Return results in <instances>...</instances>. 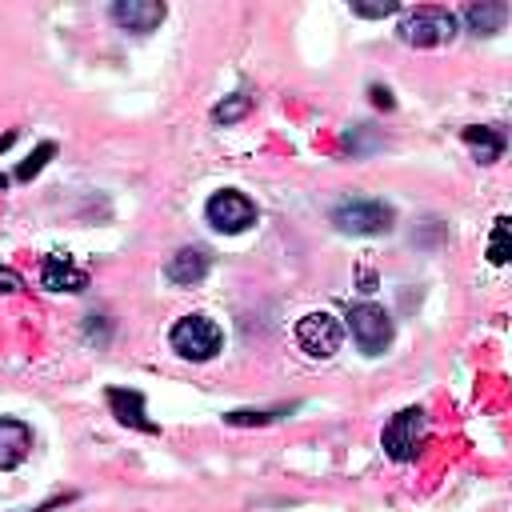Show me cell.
Returning a JSON list of instances; mask_svg holds the SVG:
<instances>
[{
  "instance_id": "1",
  "label": "cell",
  "mask_w": 512,
  "mask_h": 512,
  "mask_svg": "<svg viewBox=\"0 0 512 512\" xmlns=\"http://www.w3.org/2000/svg\"><path fill=\"white\" fill-rule=\"evenodd\" d=\"M168 344H172V352H176V356H184V360H196V364H200V360H212V356L220 352L224 332H220V324H216V320H208V316L192 312V316H180V320L172 324Z\"/></svg>"
},
{
  "instance_id": "2",
  "label": "cell",
  "mask_w": 512,
  "mask_h": 512,
  "mask_svg": "<svg viewBox=\"0 0 512 512\" xmlns=\"http://www.w3.org/2000/svg\"><path fill=\"white\" fill-rule=\"evenodd\" d=\"M392 220H396V212L372 196H348L332 208V224L340 232H352V236H380L392 228Z\"/></svg>"
},
{
  "instance_id": "3",
  "label": "cell",
  "mask_w": 512,
  "mask_h": 512,
  "mask_svg": "<svg viewBox=\"0 0 512 512\" xmlns=\"http://www.w3.org/2000/svg\"><path fill=\"white\" fill-rule=\"evenodd\" d=\"M400 40L412 44V48H440L456 36V16L448 8H436V4H424V8H412L404 20H400Z\"/></svg>"
},
{
  "instance_id": "4",
  "label": "cell",
  "mask_w": 512,
  "mask_h": 512,
  "mask_svg": "<svg viewBox=\"0 0 512 512\" xmlns=\"http://www.w3.org/2000/svg\"><path fill=\"white\" fill-rule=\"evenodd\" d=\"M380 440H384V452L392 460H400V464L416 460L420 448H424V440H428V416H424V408H400L384 424V436Z\"/></svg>"
},
{
  "instance_id": "5",
  "label": "cell",
  "mask_w": 512,
  "mask_h": 512,
  "mask_svg": "<svg viewBox=\"0 0 512 512\" xmlns=\"http://www.w3.org/2000/svg\"><path fill=\"white\" fill-rule=\"evenodd\" d=\"M348 328H352V340L360 344L364 356H380L388 344H392V316L380 308V304H356L348 312Z\"/></svg>"
},
{
  "instance_id": "6",
  "label": "cell",
  "mask_w": 512,
  "mask_h": 512,
  "mask_svg": "<svg viewBox=\"0 0 512 512\" xmlns=\"http://www.w3.org/2000/svg\"><path fill=\"white\" fill-rule=\"evenodd\" d=\"M340 340H344V328H340V320H336L332 312H308V316H300V324H296V344H300L312 360L336 356Z\"/></svg>"
},
{
  "instance_id": "7",
  "label": "cell",
  "mask_w": 512,
  "mask_h": 512,
  "mask_svg": "<svg viewBox=\"0 0 512 512\" xmlns=\"http://www.w3.org/2000/svg\"><path fill=\"white\" fill-rule=\"evenodd\" d=\"M204 216H208V224H212L216 232L236 236V232H244L248 224H256V204H252L244 192L224 188V192H216V196L204 204Z\"/></svg>"
},
{
  "instance_id": "8",
  "label": "cell",
  "mask_w": 512,
  "mask_h": 512,
  "mask_svg": "<svg viewBox=\"0 0 512 512\" xmlns=\"http://www.w3.org/2000/svg\"><path fill=\"white\" fill-rule=\"evenodd\" d=\"M32 452V428L24 420L0 416V472L24 464V456Z\"/></svg>"
},
{
  "instance_id": "9",
  "label": "cell",
  "mask_w": 512,
  "mask_h": 512,
  "mask_svg": "<svg viewBox=\"0 0 512 512\" xmlns=\"http://www.w3.org/2000/svg\"><path fill=\"white\" fill-rule=\"evenodd\" d=\"M112 20L128 32H152L164 20V4H156V0H116Z\"/></svg>"
},
{
  "instance_id": "10",
  "label": "cell",
  "mask_w": 512,
  "mask_h": 512,
  "mask_svg": "<svg viewBox=\"0 0 512 512\" xmlns=\"http://www.w3.org/2000/svg\"><path fill=\"white\" fill-rule=\"evenodd\" d=\"M208 268H212V260H208L204 248H180L176 256H168L164 276H168L172 284H180V288H192V284H200V280L208 276Z\"/></svg>"
},
{
  "instance_id": "11",
  "label": "cell",
  "mask_w": 512,
  "mask_h": 512,
  "mask_svg": "<svg viewBox=\"0 0 512 512\" xmlns=\"http://www.w3.org/2000/svg\"><path fill=\"white\" fill-rule=\"evenodd\" d=\"M40 284L52 292H84L88 288V272L76 268L68 256H48L40 264Z\"/></svg>"
},
{
  "instance_id": "12",
  "label": "cell",
  "mask_w": 512,
  "mask_h": 512,
  "mask_svg": "<svg viewBox=\"0 0 512 512\" xmlns=\"http://www.w3.org/2000/svg\"><path fill=\"white\" fill-rule=\"evenodd\" d=\"M108 408L120 424L128 428H140V432H156V420H148L144 412V396L136 388H108Z\"/></svg>"
},
{
  "instance_id": "13",
  "label": "cell",
  "mask_w": 512,
  "mask_h": 512,
  "mask_svg": "<svg viewBox=\"0 0 512 512\" xmlns=\"http://www.w3.org/2000/svg\"><path fill=\"white\" fill-rule=\"evenodd\" d=\"M504 20H508V4H500V0H480V4H468V8H464V24H468V32H476V36L500 32Z\"/></svg>"
},
{
  "instance_id": "14",
  "label": "cell",
  "mask_w": 512,
  "mask_h": 512,
  "mask_svg": "<svg viewBox=\"0 0 512 512\" xmlns=\"http://www.w3.org/2000/svg\"><path fill=\"white\" fill-rule=\"evenodd\" d=\"M464 144L476 152L480 164H492V160L504 156V132H500V128H488V124H472V128H464Z\"/></svg>"
},
{
  "instance_id": "15",
  "label": "cell",
  "mask_w": 512,
  "mask_h": 512,
  "mask_svg": "<svg viewBox=\"0 0 512 512\" xmlns=\"http://www.w3.org/2000/svg\"><path fill=\"white\" fill-rule=\"evenodd\" d=\"M252 112V96L248 92H232L228 100H220L216 108H212V120L216 124H236V120H244Z\"/></svg>"
},
{
  "instance_id": "16",
  "label": "cell",
  "mask_w": 512,
  "mask_h": 512,
  "mask_svg": "<svg viewBox=\"0 0 512 512\" xmlns=\"http://www.w3.org/2000/svg\"><path fill=\"white\" fill-rule=\"evenodd\" d=\"M52 156H56V144H52V140L36 144V148H32V156H28V160L16 168V180H32V176H36V172H40V168L52 160Z\"/></svg>"
},
{
  "instance_id": "17",
  "label": "cell",
  "mask_w": 512,
  "mask_h": 512,
  "mask_svg": "<svg viewBox=\"0 0 512 512\" xmlns=\"http://www.w3.org/2000/svg\"><path fill=\"white\" fill-rule=\"evenodd\" d=\"M352 12L364 16V20H380V16L400 12V4L396 0H352Z\"/></svg>"
},
{
  "instance_id": "18",
  "label": "cell",
  "mask_w": 512,
  "mask_h": 512,
  "mask_svg": "<svg viewBox=\"0 0 512 512\" xmlns=\"http://www.w3.org/2000/svg\"><path fill=\"white\" fill-rule=\"evenodd\" d=\"M488 260H492V264H508V216H500V220H496V228H492Z\"/></svg>"
},
{
  "instance_id": "19",
  "label": "cell",
  "mask_w": 512,
  "mask_h": 512,
  "mask_svg": "<svg viewBox=\"0 0 512 512\" xmlns=\"http://www.w3.org/2000/svg\"><path fill=\"white\" fill-rule=\"evenodd\" d=\"M280 412H252V408H236V412H228L224 420L228 424H236V428H248V424H272Z\"/></svg>"
},
{
  "instance_id": "20",
  "label": "cell",
  "mask_w": 512,
  "mask_h": 512,
  "mask_svg": "<svg viewBox=\"0 0 512 512\" xmlns=\"http://www.w3.org/2000/svg\"><path fill=\"white\" fill-rule=\"evenodd\" d=\"M20 288H24V280L12 268H0V292H20Z\"/></svg>"
},
{
  "instance_id": "21",
  "label": "cell",
  "mask_w": 512,
  "mask_h": 512,
  "mask_svg": "<svg viewBox=\"0 0 512 512\" xmlns=\"http://www.w3.org/2000/svg\"><path fill=\"white\" fill-rule=\"evenodd\" d=\"M372 104H376V108H392V92L380 88V84H372Z\"/></svg>"
}]
</instances>
